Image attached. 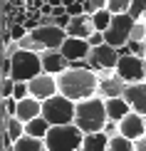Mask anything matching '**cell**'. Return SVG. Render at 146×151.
Segmentation results:
<instances>
[{
	"instance_id": "26",
	"label": "cell",
	"mask_w": 146,
	"mask_h": 151,
	"mask_svg": "<svg viewBox=\"0 0 146 151\" xmlns=\"http://www.w3.org/2000/svg\"><path fill=\"white\" fill-rule=\"evenodd\" d=\"M129 5H131V0H109L106 10L111 15H124V12H129Z\"/></svg>"
},
{
	"instance_id": "22",
	"label": "cell",
	"mask_w": 146,
	"mask_h": 151,
	"mask_svg": "<svg viewBox=\"0 0 146 151\" xmlns=\"http://www.w3.org/2000/svg\"><path fill=\"white\" fill-rule=\"evenodd\" d=\"M3 129L10 134V139H12V141H20L22 136H25V124H22L17 116H12V119H5V122H3Z\"/></svg>"
},
{
	"instance_id": "14",
	"label": "cell",
	"mask_w": 146,
	"mask_h": 151,
	"mask_svg": "<svg viewBox=\"0 0 146 151\" xmlns=\"http://www.w3.org/2000/svg\"><path fill=\"white\" fill-rule=\"evenodd\" d=\"M60 52L65 55L69 62H79V60H89V55H92V45H89V40H77V37H67Z\"/></svg>"
},
{
	"instance_id": "5",
	"label": "cell",
	"mask_w": 146,
	"mask_h": 151,
	"mask_svg": "<svg viewBox=\"0 0 146 151\" xmlns=\"http://www.w3.org/2000/svg\"><path fill=\"white\" fill-rule=\"evenodd\" d=\"M37 74H42V60L37 52H27V50H20V52L12 57V74L10 77L15 82H32Z\"/></svg>"
},
{
	"instance_id": "33",
	"label": "cell",
	"mask_w": 146,
	"mask_h": 151,
	"mask_svg": "<svg viewBox=\"0 0 146 151\" xmlns=\"http://www.w3.org/2000/svg\"><path fill=\"white\" fill-rule=\"evenodd\" d=\"M104 134H109V136H117V134H119V124H117V122H106V127H104Z\"/></svg>"
},
{
	"instance_id": "38",
	"label": "cell",
	"mask_w": 146,
	"mask_h": 151,
	"mask_svg": "<svg viewBox=\"0 0 146 151\" xmlns=\"http://www.w3.org/2000/svg\"><path fill=\"white\" fill-rule=\"evenodd\" d=\"M144 22H146V15H144Z\"/></svg>"
},
{
	"instance_id": "1",
	"label": "cell",
	"mask_w": 146,
	"mask_h": 151,
	"mask_svg": "<svg viewBox=\"0 0 146 151\" xmlns=\"http://www.w3.org/2000/svg\"><path fill=\"white\" fill-rule=\"evenodd\" d=\"M57 84H60V94L74 104L97 97L99 92V77L92 70H67L57 77Z\"/></svg>"
},
{
	"instance_id": "15",
	"label": "cell",
	"mask_w": 146,
	"mask_h": 151,
	"mask_svg": "<svg viewBox=\"0 0 146 151\" xmlns=\"http://www.w3.org/2000/svg\"><path fill=\"white\" fill-rule=\"evenodd\" d=\"M124 99L131 106V111L146 116V82H141V84H129L126 92H124Z\"/></svg>"
},
{
	"instance_id": "2",
	"label": "cell",
	"mask_w": 146,
	"mask_h": 151,
	"mask_svg": "<svg viewBox=\"0 0 146 151\" xmlns=\"http://www.w3.org/2000/svg\"><path fill=\"white\" fill-rule=\"evenodd\" d=\"M109 114H106V102L101 97H92L77 104V114H74V127L82 129L84 134H99L104 131Z\"/></svg>"
},
{
	"instance_id": "24",
	"label": "cell",
	"mask_w": 146,
	"mask_h": 151,
	"mask_svg": "<svg viewBox=\"0 0 146 151\" xmlns=\"http://www.w3.org/2000/svg\"><path fill=\"white\" fill-rule=\"evenodd\" d=\"M109 151H136V146H134V141H129L126 136L117 134V136L109 139Z\"/></svg>"
},
{
	"instance_id": "7",
	"label": "cell",
	"mask_w": 146,
	"mask_h": 151,
	"mask_svg": "<svg viewBox=\"0 0 146 151\" xmlns=\"http://www.w3.org/2000/svg\"><path fill=\"white\" fill-rule=\"evenodd\" d=\"M117 74L126 84H141V82H146V62H144V57L124 55L119 60V65H117Z\"/></svg>"
},
{
	"instance_id": "32",
	"label": "cell",
	"mask_w": 146,
	"mask_h": 151,
	"mask_svg": "<svg viewBox=\"0 0 146 151\" xmlns=\"http://www.w3.org/2000/svg\"><path fill=\"white\" fill-rule=\"evenodd\" d=\"M89 45H92V50H94V47H101V45H106V40H104V32H94V35L89 37Z\"/></svg>"
},
{
	"instance_id": "30",
	"label": "cell",
	"mask_w": 146,
	"mask_h": 151,
	"mask_svg": "<svg viewBox=\"0 0 146 151\" xmlns=\"http://www.w3.org/2000/svg\"><path fill=\"white\" fill-rule=\"evenodd\" d=\"M12 94H15V79H12V77H5V79H3V92H0V97H3V99H10Z\"/></svg>"
},
{
	"instance_id": "8",
	"label": "cell",
	"mask_w": 146,
	"mask_h": 151,
	"mask_svg": "<svg viewBox=\"0 0 146 151\" xmlns=\"http://www.w3.org/2000/svg\"><path fill=\"white\" fill-rule=\"evenodd\" d=\"M30 35L37 42V47H40V55L47 52V50H62V45L67 40V32L60 30V27H55V25H40Z\"/></svg>"
},
{
	"instance_id": "16",
	"label": "cell",
	"mask_w": 146,
	"mask_h": 151,
	"mask_svg": "<svg viewBox=\"0 0 146 151\" xmlns=\"http://www.w3.org/2000/svg\"><path fill=\"white\" fill-rule=\"evenodd\" d=\"M97 32L92 25V17L89 15H77L69 20V27H67V37H77V40H89V37Z\"/></svg>"
},
{
	"instance_id": "25",
	"label": "cell",
	"mask_w": 146,
	"mask_h": 151,
	"mask_svg": "<svg viewBox=\"0 0 146 151\" xmlns=\"http://www.w3.org/2000/svg\"><path fill=\"white\" fill-rule=\"evenodd\" d=\"M129 15H131V20H144V15H146V0H131V5H129Z\"/></svg>"
},
{
	"instance_id": "23",
	"label": "cell",
	"mask_w": 146,
	"mask_h": 151,
	"mask_svg": "<svg viewBox=\"0 0 146 151\" xmlns=\"http://www.w3.org/2000/svg\"><path fill=\"white\" fill-rule=\"evenodd\" d=\"M111 20H114V15H111L109 10H99L97 15H92V25H94L97 32H106L109 25H111Z\"/></svg>"
},
{
	"instance_id": "18",
	"label": "cell",
	"mask_w": 146,
	"mask_h": 151,
	"mask_svg": "<svg viewBox=\"0 0 146 151\" xmlns=\"http://www.w3.org/2000/svg\"><path fill=\"white\" fill-rule=\"evenodd\" d=\"M106 114H109V122L122 124L124 119L131 114V106L126 104L124 97H119V99H106Z\"/></svg>"
},
{
	"instance_id": "17",
	"label": "cell",
	"mask_w": 146,
	"mask_h": 151,
	"mask_svg": "<svg viewBox=\"0 0 146 151\" xmlns=\"http://www.w3.org/2000/svg\"><path fill=\"white\" fill-rule=\"evenodd\" d=\"M37 116H42V102H37V99H32V97L17 102V119H20L22 124L32 122V119H37Z\"/></svg>"
},
{
	"instance_id": "10",
	"label": "cell",
	"mask_w": 146,
	"mask_h": 151,
	"mask_svg": "<svg viewBox=\"0 0 146 151\" xmlns=\"http://www.w3.org/2000/svg\"><path fill=\"white\" fill-rule=\"evenodd\" d=\"M30 87V97L37 99V102H47V99H52L60 94V84H57V77H52V74H37V77L32 82H27Z\"/></svg>"
},
{
	"instance_id": "3",
	"label": "cell",
	"mask_w": 146,
	"mask_h": 151,
	"mask_svg": "<svg viewBox=\"0 0 146 151\" xmlns=\"http://www.w3.org/2000/svg\"><path fill=\"white\" fill-rule=\"evenodd\" d=\"M47 149L50 151H82V144H84V131L77 129L74 124H67V127H52L47 134Z\"/></svg>"
},
{
	"instance_id": "19",
	"label": "cell",
	"mask_w": 146,
	"mask_h": 151,
	"mask_svg": "<svg viewBox=\"0 0 146 151\" xmlns=\"http://www.w3.org/2000/svg\"><path fill=\"white\" fill-rule=\"evenodd\" d=\"M109 134L99 131V134H84V144L82 151H109Z\"/></svg>"
},
{
	"instance_id": "21",
	"label": "cell",
	"mask_w": 146,
	"mask_h": 151,
	"mask_svg": "<svg viewBox=\"0 0 146 151\" xmlns=\"http://www.w3.org/2000/svg\"><path fill=\"white\" fill-rule=\"evenodd\" d=\"M15 151H50L45 139H35V136L25 134L20 141H15Z\"/></svg>"
},
{
	"instance_id": "11",
	"label": "cell",
	"mask_w": 146,
	"mask_h": 151,
	"mask_svg": "<svg viewBox=\"0 0 146 151\" xmlns=\"http://www.w3.org/2000/svg\"><path fill=\"white\" fill-rule=\"evenodd\" d=\"M97 77H99V92H97V97H101L104 102H106V99H119V97H124L126 87H129L117 72H99Z\"/></svg>"
},
{
	"instance_id": "9",
	"label": "cell",
	"mask_w": 146,
	"mask_h": 151,
	"mask_svg": "<svg viewBox=\"0 0 146 151\" xmlns=\"http://www.w3.org/2000/svg\"><path fill=\"white\" fill-rule=\"evenodd\" d=\"M122 60L119 50H114L109 45H101V47H94L92 55H89V65H92V72L99 74V72H117V65Z\"/></svg>"
},
{
	"instance_id": "6",
	"label": "cell",
	"mask_w": 146,
	"mask_h": 151,
	"mask_svg": "<svg viewBox=\"0 0 146 151\" xmlns=\"http://www.w3.org/2000/svg\"><path fill=\"white\" fill-rule=\"evenodd\" d=\"M134 22H136V20H131L129 12H124V15H114L109 30L104 32L106 45L114 47V50L126 47V45H129V37H131V30H134Z\"/></svg>"
},
{
	"instance_id": "37",
	"label": "cell",
	"mask_w": 146,
	"mask_h": 151,
	"mask_svg": "<svg viewBox=\"0 0 146 151\" xmlns=\"http://www.w3.org/2000/svg\"><path fill=\"white\" fill-rule=\"evenodd\" d=\"M74 3H79V5H84V3H87V0H74Z\"/></svg>"
},
{
	"instance_id": "34",
	"label": "cell",
	"mask_w": 146,
	"mask_h": 151,
	"mask_svg": "<svg viewBox=\"0 0 146 151\" xmlns=\"http://www.w3.org/2000/svg\"><path fill=\"white\" fill-rule=\"evenodd\" d=\"M134 146H136V151H146V136H141L139 141H134Z\"/></svg>"
},
{
	"instance_id": "31",
	"label": "cell",
	"mask_w": 146,
	"mask_h": 151,
	"mask_svg": "<svg viewBox=\"0 0 146 151\" xmlns=\"http://www.w3.org/2000/svg\"><path fill=\"white\" fill-rule=\"evenodd\" d=\"M126 47H129L131 55H136V57H144V60H146V45H144V42H129Z\"/></svg>"
},
{
	"instance_id": "36",
	"label": "cell",
	"mask_w": 146,
	"mask_h": 151,
	"mask_svg": "<svg viewBox=\"0 0 146 151\" xmlns=\"http://www.w3.org/2000/svg\"><path fill=\"white\" fill-rule=\"evenodd\" d=\"M65 5V0H50V8H62Z\"/></svg>"
},
{
	"instance_id": "20",
	"label": "cell",
	"mask_w": 146,
	"mask_h": 151,
	"mask_svg": "<svg viewBox=\"0 0 146 151\" xmlns=\"http://www.w3.org/2000/svg\"><path fill=\"white\" fill-rule=\"evenodd\" d=\"M50 129H52V127H50L47 119H42V116H37V119H32V122L25 124V134H27V136H35V139H47Z\"/></svg>"
},
{
	"instance_id": "35",
	"label": "cell",
	"mask_w": 146,
	"mask_h": 151,
	"mask_svg": "<svg viewBox=\"0 0 146 151\" xmlns=\"http://www.w3.org/2000/svg\"><path fill=\"white\" fill-rule=\"evenodd\" d=\"M62 15H67V8L62 5V8H55L52 10V17H62Z\"/></svg>"
},
{
	"instance_id": "13",
	"label": "cell",
	"mask_w": 146,
	"mask_h": 151,
	"mask_svg": "<svg viewBox=\"0 0 146 151\" xmlns=\"http://www.w3.org/2000/svg\"><path fill=\"white\" fill-rule=\"evenodd\" d=\"M119 134L126 136L129 141H139L141 136H146V116L131 111V114L126 116L122 124H119Z\"/></svg>"
},
{
	"instance_id": "4",
	"label": "cell",
	"mask_w": 146,
	"mask_h": 151,
	"mask_svg": "<svg viewBox=\"0 0 146 151\" xmlns=\"http://www.w3.org/2000/svg\"><path fill=\"white\" fill-rule=\"evenodd\" d=\"M74 114H77V104L69 102L62 94L42 102V119H47L50 127H67V124H74Z\"/></svg>"
},
{
	"instance_id": "12",
	"label": "cell",
	"mask_w": 146,
	"mask_h": 151,
	"mask_svg": "<svg viewBox=\"0 0 146 151\" xmlns=\"http://www.w3.org/2000/svg\"><path fill=\"white\" fill-rule=\"evenodd\" d=\"M40 60H42V72L52 74V77H60L62 72L69 70V60L60 52V50H47V52L40 55Z\"/></svg>"
},
{
	"instance_id": "29",
	"label": "cell",
	"mask_w": 146,
	"mask_h": 151,
	"mask_svg": "<svg viewBox=\"0 0 146 151\" xmlns=\"http://www.w3.org/2000/svg\"><path fill=\"white\" fill-rule=\"evenodd\" d=\"M30 97V87L27 82H15V94H12V99H17V102H22V99Z\"/></svg>"
},
{
	"instance_id": "39",
	"label": "cell",
	"mask_w": 146,
	"mask_h": 151,
	"mask_svg": "<svg viewBox=\"0 0 146 151\" xmlns=\"http://www.w3.org/2000/svg\"><path fill=\"white\" fill-rule=\"evenodd\" d=\"M144 62H146V60H144Z\"/></svg>"
},
{
	"instance_id": "27",
	"label": "cell",
	"mask_w": 146,
	"mask_h": 151,
	"mask_svg": "<svg viewBox=\"0 0 146 151\" xmlns=\"http://www.w3.org/2000/svg\"><path fill=\"white\" fill-rule=\"evenodd\" d=\"M106 5H109V0H87L84 3V15H97L99 10H106Z\"/></svg>"
},
{
	"instance_id": "28",
	"label": "cell",
	"mask_w": 146,
	"mask_h": 151,
	"mask_svg": "<svg viewBox=\"0 0 146 151\" xmlns=\"http://www.w3.org/2000/svg\"><path fill=\"white\" fill-rule=\"evenodd\" d=\"M12 116H17V99H3V122Z\"/></svg>"
}]
</instances>
